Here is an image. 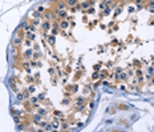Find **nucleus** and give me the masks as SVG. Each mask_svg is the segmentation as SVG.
<instances>
[{
    "label": "nucleus",
    "instance_id": "nucleus-1",
    "mask_svg": "<svg viewBox=\"0 0 154 132\" xmlns=\"http://www.w3.org/2000/svg\"><path fill=\"white\" fill-rule=\"evenodd\" d=\"M59 25H60V29H63V31H65V29H68L69 28V21L67 20V19H61V20H59Z\"/></svg>",
    "mask_w": 154,
    "mask_h": 132
},
{
    "label": "nucleus",
    "instance_id": "nucleus-2",
    "mask_svg": "<svg viewBox=\"0 0 154 132\" xmlns=\"http://www.w3.org/2000/svg\"><path fill=\"white\" fill-rule=\"evenodd\" d=\"M41 27H43L44 31H51V28H52V23H51V20H45L43 24H41Z\"/></svg>",
    "mask_w": 154,
    "mask_h": 132
},
{
    "label": "nucleus",
    "instance_id": "nucleus-3",
    "mask_svg": "<svg viewBox=\"0 0 154 132\" xmlns=\"http://www.w3.org/2000/svg\"><path fill=\"white\" fill-rule=\"evenodd\" d=\"M41 119H43V115H40L38 112H37V114H35V115H32V120L35 123H40Z\"/></svg>",
    "mask_w": 154,
    "mask_h": 132
},
{
    "label": "nucleus",
    "instance_id": "nucleus-4",
    "mask_svg": "<svg viewBox=\"0 0 154 132\" xmlns=\"http://www.w3.org/2000/svg\"><path fill=\"white\" fill-rule=\"evenodd\" d=\"M67 11H65V9H60L59 11V13H57V16H59L60 17V20H61V19H67Z\"/></svg>",
    "mask_w": 154,
    "mask_h": 132
},
{
    "label": "nucleus",
    "instance_id": "nucleus-5",
    "mask_svg": "<svg viewBox=\"0 0 154 132\" xmlns=\"http://www.w3.org/2000/svg\"><path fill=\"white\" fill-rule=\"evenodd\" d=\"M118 77H120V80H122V81H124V80H126V79H128V73H126V72H120V73H118Z\"/></svg>",
    "mask_w": 154,
    "mask_h": 132
},
{
    "label": "nucleus",
    "instance_id": "nucleus-6",
    "mask_svg": "<svg viewBox=\"0 0 154 132\" xmlns=\"http://www.w3.org/2000/svg\"><path fill=\"white\" fill-rule=\"evenodd\" d=\"M65 7H67V1H60L59 4H57V7H56V8L60 11V9H64Z\"/></svg>",
    "mask_w": 154,
    "mask_h": 132
},
{
    "label": "nucleus",
    "instance_id": "nucleus-7",
    "mask_svg": "<svg viewBox=\"0 0 154 132\" xmlns=\"http://www.w3.org/2000/svg\"><path fill=\"white\" fill-rule=\"evenodd\" d=\"M67 1V5H69V7H75L76 4H77V1L78 0H65Z\"/></svg>",
    "mask_w": 154,
    "mask_h": 132
},
{
    "label": "nucleus",
    "instance_id": "nucleus-8",
    "mask_svg": "<svg viewBox=\"0 0 154 132\" xmlns=\"http://www.w3.org/2000/svg\"><path fill=\"white\" fill-rule=\"evenodd\" d=\"M59 127H60V123L57 122V120H55V122L51 124V128H52V130H59Z\"/></svg>",
    "mask_w": 154,
    "mask_h": 132
},
{
    "label": "nucleus",
    "instance_id": "nucleus-9",
    "mask_svg": "<svg viewBox=\"0 0 154 132\" xmlns=\"http://www.w3.org/2000/svg\"><path fill=\"white\" fill-rule=\"evenodd\" d=\"M32 56H33V53H32L31 49H27V51L24 52V57H25V59H29V57H32Z\"/></svg>",
    "mask_w": 154,
    "mask_h": 132
},
{
    "label": "nucleus",
    "instance_id": "nucleus-10",
    "mask_svg": "<svg viewBox=\"0 0 154 132\" xmlns=\"http://www.w3.org/2000/svg\"><path fill=\"white\" fill-rule=\"evenodd\" d=\"M59 29H60V27H52V28H51V33L56 36V35L59 33Z\"/></svg>",
    "mask_w": 154,
    "mask_h": 132
},
{
    "label": "nucleus",
    "instance_id": "nucleus-11",
    "mask_svg": "<svg viewBox=\"0 0 154 132\" xmlns=\"http://www.w3.org/2000/svg\"><path fill=\"white\" fill-rule=\"evenodd\" d=\"M144 75V72H142V69L141 68H138V69H136V72H134V76H137V77H140V76H142Z\"/></svg>",
    "mask_w": 154,
    "mask_h": 132
},
{
    "label": "nucleus",
    "instance_id": "nucleus-12",
    "mask_svg": "<svg viewBox=\"0 0 154 132\" xmlns=\"http://www.w3.org/2000/svg\"><path fill=\"white\" fill-rule=\"evenodd\" d=\"M117 108H118V110H124V111L129 110V107H128V106H125V104H118Z\"/></svg>",
    "mask_w": 154,
    "mask_h": 132
},
{
    "label": "nucleus",
    "instance_id": "nucleus-13",
    "mask_svg": "<svg viewBox=\"0 0 154 132\" xmlns=\"http://www.w3.org/2000/svg\"><path fill=\"white\" fill-rule=\"evenodd\" d=\"M27 37H28L29 40H35V33H31V31H28V33H27Z\"/></svg>",
    "mask_w": 154,
    "mask_h": 132
},
{
    "label": "nucleus",
    "instance_id": "nucleus-14",
    "mask_svg": "<svg viewBox=\"0 0 154 132\" xmlns=\"http://www.w3.org/2000/svg\"><path fill=\"white\" fill-rule=\"evenodd\" d=\"M48 41H49V44H51V45H53V44H55V35H52V36H49Z\"/></svg>",
    "mask_w": 154,
    "mask_h": 132
},
{
    "label": "nucleus",
    "instance_id": "nucleus-15",
    "mask_svg": "<svg viewBox=\"0 0 154 132\" xmlns=\"http://www.w3.org/2000/svg\"><path fill=\"white\" fill-rule=\"evenodd\" d=\"M20 44H21V39H20V37H17L16 40L13 41V45H15V47H17V45H20Z\"/></svg>",
    "mask_w": 154,
    "mask_h": 132
},
{
    "label": "nucleus",
    "instance_id": "nucleus-16",
    "mask_svg": "<svg viewBox=\"0 0 154 132\" xmlns=\"http://www.w3.org/2000/svg\"><path fill=\"white\" fill-rule=\"evenodd\" d=\"M98 76H100V79H105V77L108 76V72H106V71H102Z\"/></svg>",
    "mask_w": 154,
    "mask_h": 132
},
{
    "label": "nucleus",
    "instance_id": "nucleus-17",
    "mask_svg": "<svg viewBox=\"0 0 154 132\" xmlns=\"http://www.w3.org/2000/svg\"><path fill=\"white\" fill-rule=\"evenodd\" d=\"M89 7H90V4H89V3H86V1H84L82 4H81V8H84V9L89 8Z\"/></svg>",
    "mask_w": 154,
    "mask_h": 132
},
{
    "label": "nucleus",
    "instance_id": "nucleus-18",
    "mask_svg": "<svg viewBox=\"0 0 154 132\" xmlns=\"http://www.w3.org/2000/svg\"><path fill=\"white\" fill-rule=\"evenodd\" d=\"M38 114H40V115H45V114H47V110L40 108V106H38Z\"/></svg>",
    "mask_w": 154,
    "mask_h": 132
},
{
    "label": "nucleus",
    "instance_id": "nucleus-19",
    "mask_svg": "<svg viewBox=\"0 0 154 132\" xmlns=\"http://www.w3.org/2000/svg\"><path fill=\"white\" fill-rule=\"evenodd\" d=\"M38 24H40V20H38V19H33V20H32V25L36 27V25H38Z\"/></svg>",
    "mask_w": 154,
    "mask_h": 132
},
{
    "label": "nucleus",
    "instance_id": "nucleus-20",
    "mask_svg": "<svg viewBox=\"0 0 154 132\" xmlns=\"http://www.w3.org/2000/svg\"><path fill=\"white\" fill-rule=\"evenodd\" d=\"M37 100H38V98H36V96H32V98H31V103H32V104H36Z\"/></svg>",
    "mask_w": 154,
    "mask_h": 132
},
{
    "label": "nucleus",
    "instance_id": "nucleus-21",
    "mask_svg": "<svg viewBox=\"0 0 154 132\" xmlns=\"http://www.w3.org/2000/svg\"><path fill=\"white\" fill-rule=\"evenodd\" d=\"M29 65H31V63H29V61H24V63H23V67H24V68H27V69L29 68Z\"/></svg>",
    "mask_w": 154,
    "mask_h": 132
},
{
    "label": "nucleus",
    "instance_id": "nucleus-22",
    "mask_svg": "<svg viewBox=\"0 0 154 132\" xmlns=\"http://www.w3.org/2000/svg\"><path fill=\"white\" fill-rule=\"evenodd\" d=\"M55 116H57V118H61V116H64V115H63V112H60V111H55Z\"/></svg>",
    "mask_w": 154,
    "mask_h": 132
},
{
    "label": "nucleus",
    "instance_id": "nucleus-23",
    "mask_svg": "<svg viewBox=\"0 0 154 132\" xmlns=\"http://www.w3.org/2000/svg\"><path fill=\"white\" fill-rule=\"evenodd\" d=\"M35 90H36V87H35V85H31V87L28 88V91H29V94H32V92H35Z\"/></svg>",
    "mask_w": 154,
    "mask_h": 132
},
{
    "label": "nucleus",
    "instance_id": "nucleus-24",
    "mask_svg": "<svg viewBox=\"0 0 154 132\" xmlns=\"http://www.w3.org/2000/svg\"><path fill=\"white\" fill-rule=\"evenodd\" d=\"M126 73H128L129 77H133V76H134V71H132V69H129V71L126 72Z\"/></svg>",
    "mask_w": 154,
    "mask_h": 132
},
{
    "label": "nucleus",
    "instance_id": "nucleus-25",
    "mask_svg": "<svg viewBox=\"0 0 154 132\" xmlns=\"http://www.w3.org/2000/svg\"><path fill=\"white\" fill-rule=\"evenodd\" d=\"M149 11L152 13H154V3H153V4H149Z\"/></svg>",
    "mask_w": 154,
    "mask_h": 132
},
{
    "label": "nucleus",
    "instance_id": "nucleus-26",
    "mask_svg": "<svg viewBox=\"0 0 154 132\" xmlns=\"http://www.w3.org/2000/svg\"><path fill=\"white\" fill-rule=\"evenodd\" d=\"M98 77H100V76H98V73H97V72H94L93 75H92V79H93V80H97Z\"/></svg>",
    "mask_w": 154,
    "mask_h": 132
},
{
    "label": "nucleus",
    "instance_id": "nucleus-27",
    "mask_svg": "<svg viewBox=\"0 0 154 132\" xmlns=\"http://www.w3.org/2000/svg\"><path fill=\"white\" fill-rule=\"evenodd\" d=\"M148 73H149V75H152V76H154V69L153 68H149L148 69Z\"/></svg>",
    "mask_w": 154,
    "mask_h": 132
},
{
    "label": "nucleus",
    "instance_id": "nucleus-28",
    "mask_svg": "<svg viewBox=\"0 0 154 132\" xmlns=\"http://www.w3.org/2000/svg\"><path fill=\"white\" fill-rule=\"evenodd\" d=\"M17 99H19V100H23V99H25V98H24V94H17Z\"/></svg>",
    "mask_w": 154,
    "mask_h": 132
},
{
    "label": "nucleus",
    "instance_id": "nucleus-29",
    "mask_svg": "<svg viewBox=\"0 0 154 132\" xmlns=\"http://www.w3.org/2000/svg\"><path fill=\"white\" fill-rule=\"evenodd\" d=\"M128 11H129V12H134V11H136V8H134L133 5H132V7L129 5V7H128Z\"/></svg>",
    "mask_w": 154,
    "mask_h": 132
},
{
    "label": "nucleus",
    "instance_id": "nucleus-30",
    "mask_svg": "<svg viewBox=\"0 0 154 132\" xmlns=\"http://www.w3.org/2000/svg\"><path fill=\"white\" fill-rule=\"evenodd\" d=\"M44 11H45V9H44V7H41V5L37 8V12H40V13H41V12H44Z\"/></svg>",
    "mask_w": 154,
    "mask_h": 132
},
{
    "label": "nucleus",
    "instance_id": "nucleus-31",
    "mask_svg": "<svg viewBox=\"0 0 154 132\" xmlns=\"http://www.w3.org/2000/svg\"><path fill=\"white\" fill-rule=\"evenodd\" d=\"M29 31H31V32H35V31H36V27L31 25V27H29Z\"/></svg>",
    "mask_w": 154,
    "mask_h": 132
},
{
    "label": "nucleus",
    "instance_id": "nucleus-32",
    "mask_svg": "<svg viewBox=\"0 0 154 132\" xmlns=\"http://www.w3.org/2000/svg\"><path fill=\"white\" fill-rule=\"evenodd\" d=\"M133 64L136 65V67H140V61H138V60H134V61H133Z\"/></svg>",
    "mask_w": 154,
    "mask_h": 132
},
{
    "label": "nucleus",
    "instance_id": "nucleus-33",
    "mask_svg": "<svg viewBox=\"0 0 154 132\" xmlns=\"http://www.w3.org/2000/svg\"><path fill=\"white\" fill-rule=\"evenodd\" d=\"M137 81H138L137 79H133L132 80V85H137Z\"/></svg>",
    "mask_w": 154,
    "mask_h": 132
},
{
    "label": "nucleus",
    "instance_id": "nucleus-34",
    "mask_svg": "<svg viewBox=\"0 0 154 132\" xmlns=\"http://www.w3.org/2000/svg\"><path fill=\"white\" fill-rule=\"evenodd\" d=\"M44 98H45L44 94H40V95H38V99H40V100H44Z\"/></svg>",
    "mask_w": 154,
    "mask_h": 132
},
{
    "label": "nucleus",
    "instance_id": "nucleus-35",
    "mask_svg": "<svg viewBox=\"0 0 154 132\" xmlns=\"http://www.w3.org/2000/svg\"><path fill=\"white\" fill-rule=\"evenodd\" d=\"M104 4H105V5H109V4H110V0H104Z\"/></svg>",
    "mask_w": 154,
    "mask_h": 132
},
{
    "label": "nucleus",
    "instance_id": "nucleus-36",
    "mask_svg": "<svg viewBox=\"0 0 154 132\" xmlns=\"http://www.w3.org/2000/svg\"><path fill=\"white\" fill-rule=\"evenodd\" d=\"M68 127H69V126H68V123H64V124H63V130H67Z\"/></svg>",
    "mask_w": 154,
    "mask_h": 132
},
{
    "label": "nucleus",
    "instance_id": "nucleus-37",
    "mask_svg": "<svg viewBox=\"0 0 154 132\" xmlns=\"http://www.w3.org/2000/svg\"><path fill=\"white\" fill-rule=\"evenodd\" d=\"M38 56H40V53H33V59H37Z\"/></svg>",
    "mask_w": 154,
    "mask_h": 132
},
{
    "label": "nucleus",
    "instance_id": "nucleus-38",
    "mask_svg": "<svg viewBox=\"0 0 154 132\" xmlns=\"http://www.w3.org/2000/svg\"><path fill=\"white\" fill-rule=\"evenodd\" d=\"M13 119H15V122H16V123H19V122H20V119H19L17 116H13Z\"/></svg>",
    "mask_w": 154,
    "mask_h": 132
},
{
    "label": "nucleus",
    "instance_id": "nucleus-39",
    "mask_svg": "<svg viewBox=\"0 0 154 132\" xmlns=\"http://www.w3.org/2000/svg\"><path fill=\"white\" fill-rule=\"evenodd\" d=\"M89 13H94V8H89V11H88Z\"/></svg>",
    "mask_w": 154,
    "mask_h": 132
},
{
    "label": "nucleus",
    "instance_id": "nucleus-40",
    "mask_svg": "<svg viewBox=\"0 0 154 132\" xmlns=\"http://www.w3.org/2000/svg\"><path fill=\"white\" fill-rule=\"evenodd\" d=\"M109 12H110V7H109V8H106V11H105V15H106V13H109Z\"/></svg>",
    "mask_w": 154,
    "mask_h": 132
},
{
    "label": "nucleus",
    "instance_id": "nucleus-41",
    "mask_svg": "<svg viewBox=\"0 0 154 132\" xmlns=\"http://www.w3.org/2000/svg\"><path fill=\"white\" fill-rule=\"evenodd\" d=\"M150 83H152V84H154V77L152 76V79H150Z\"/></svg>",
    "mask_w": 154,
    "mask_h": 132
},
{
    "label": "nucleus",
    "instance_id": "nucleus-42",
    "mask_svg": "<svg viewBox=\"0 0 154 132\" xmlns=\"http://www.w3.org/2000/svg\"><path fill=\"white\" fill-rule=\"evenodd\" d=\"M78 1H84V0H78Z\"/></svg>",
    "mask_w": 154,
    "mask_h": 132
}]
</instances>
